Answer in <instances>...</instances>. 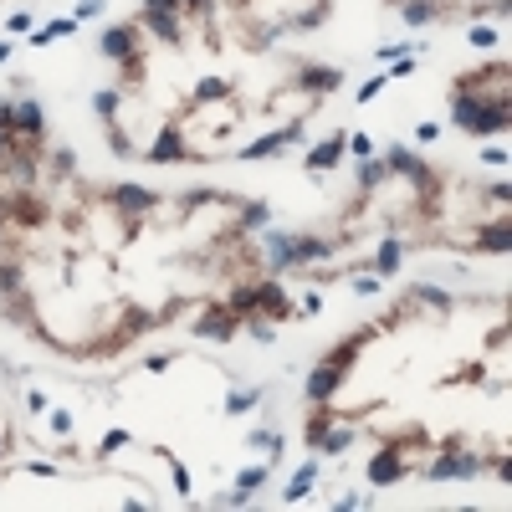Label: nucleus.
Here are the masks:
<instances>
[{
    "label": "nucleus",
    "instance_id": "obj_14",
    "mask_svg": "<svg viewBox=\"0 0 512 512\" xmlns=\"http://www.w3.org/2000/svg\"><path fill=\"white\" fill-rule=\"evenodd\" d=\"M389 164H395L400 175H415V179H425V169H420V159H415L410 149H389Z\"/></svg>",
    "mask_w": 512,
    "mask_h": 512
},
{
    "label": "nucleus",
    "instance_id": "obj_29",
    "mask_svg": "<svg viewBox=\"0 0 512 512\" xmlns=\"http://www.w3.org/2000/svg\"><path fill=\"white\" fill-rule=\"evenodd\" d=\"M246 226H267V205H251V210H246Z\"/></svg>",
    "mask_w": 512,
    "mask_h": 512
},
{
    "label": "nucleus",
    "instance_id": "obj_5",
    "mask_svg": "<svg viewBox=\"0 0 512 512\" xmlns=\"http://www.w3.org/2000/svg\"><path fill=\"white\" fill-rule=\"evenodd\" d=\"M179 154H185V143H179V134H175V128H164V134L154 139L149 159H154V164H164V159H179Z\"/></svg>",
    "mask_w": 512,
    "mask_h": 512
},
{
    "label": "nucleus",
    "instance_id": "obj_28",
    "mask_svg": "<svg viewBox=\"0 0 512 512\" xmlns=\"http://www.w3.org/2000/svg\"><path fill=\"white\" fill-rule=\"evenodd\" d=\"M379 87H385V77H374V82H364V87H359V103H369V98H379Z\"/></svg>",
    "mask_w": 512,
    "mask_h": 512
},
{
    "label": "nucleus",
    "instance_id": "obj_8",
    "mask_svg": "<svg viewBox=\"0 0 512 512\" xmlns=\"http://www.w3.org/2000/svg\"><path fill=\"white\" fill-rule=\"evenodd\" d=\"M400 477V456L395 451H379L374 461H369V482H395Z\"/></svg>",
    "mask_w": 512,
    "mask_h": 512
},
{
    "label": "nucleus",
    "instance_id": "obj_34",
    "mask_svg": "<svg viewBox=\"0 0 512 512\" xmlns=\"http://www.w3.org/2000/svg\"><path fill=\"white\" fill-rule=\"evenodd\" d=\"M179 6H205V0H179Z\"/></svg>",
    "mask_w": 512,
    "mask_h": 512
},
{
    "label": "nucleus",
    "instance_id": "obj_30",
    "mask_svg": "<svg viewBox=\"0 0 512 512\" xmlns=\"http://www.w3.org/2000/svg\"><path fill=\"white\" fill-rule=\"evenodd\" d=\"M103 10V0H82V6H77V21H87V16H98Z\"/></svg>",
    "mask_w": 512,
    "mask_h": 512
},
{
    "label": "nucleus",
    "instance_id": "obj_21",
    "mask_svg": "<svg viewBox=\"0 0 512 512\" xmlns=\"http://www.w3.org/2000/svg\"><path fill=\"white\" fill-rule=\"evenodd\" d=\"M93 108H98L103 118H113V108H118V93H98V98H93Z\"/></svg>",
    "mask_w": 512,
    "mask_h": 512
},
{
    "label": "nucleus",
    "instance_id": "obj_32",
    "mask_svg": "<svg viewBox=\"0 0 512 512\" xmlns=\"http://www.w3.org/2000/svg\"><path fill=\"white\" fill-rule=\"evenodd\" d=\"M359 297H369V292H379V277H359V287H353Z\"/></svg>",
    "mask_w": 512,
    "mask_h": 512
},
{
    "label": "nucleus",
    "instance_id": "obj_7",
    "mask_svg": "<svg viewBox=\"0 0 512 512\" xmlns=\"http://www.w3.org/2000/svg\"><path fill=\"white\" fill-rule=\"evenodd\" d=\"M338 154H344V139H328V143H318V149L308 154V169H333Z\"/></svg>",
    "mask_w": 512,
    "mask_h": 512
},
{
    "label": "nucleus",
    "instance_id": "obj_4",
    "mask_svg": "<svg viewBox=\"0 0 512 512\" xmlns=\"http://www.w3.org/2000/svg\"><path fill=\"white\" fill-rule=\"evenodd\" d=\"M42 103H21L16 113H10V128H21V134H42Z\"/></svg>",
    "mask_w": 512,
    "mask_h": 512
},
{
    "label": "nucleus",
    "instance_id": "obj_25",
    "mask_svg": "<svg viewBox=\"0 0 512 512\" xmlns=\"http://www.w3.org/2000/svg\"><path fill=\"white\" fill-rule=\"evenodd\" d=\"M143 6H149V10H159V16H175V10H179V0H143Z\"/></svg>",
    "mask_w": 512,
    "mask_h": 512
},
{
    "label": "nucleus",
    "instance_id": "obj_24",
    "mask_svg": "<svg viewBox=\"0 0 512 512\" xmlns=\"http://www.w3.org/2000/svg\"><path fill=\"white\" fill-rule=\"evenodd\" d=\"M492 42H497L492 26H477V31H471V46H492Z\"/></svg>",
    "mask_w": 512,
    "mask_h": 512
},
{
    "label": "nucleus",
    "instance_id": "obj_16",
    "mask_svg": "<svg viewBox=\"0 0 512 512\" xmlns=\"http://www.w3.org/2000/svg\"><path fill=\"white\" fill-rule=\"evenodd\" d=\"M395 267H400V241H385V246H379V277L395 272Z\"/></svg>",
    "mask_w": 512,
    "mask_h": 512
},
{
    "label": "nucleus",
    "instance_id": "obj_1",
    "mask_svg": "<svg viewBox=\"0 0 512 512\" xmlns=\"http://www.w3.org/2000/svg\"><path fill=\"white\" fill-rule=\"evenodd\" d=\"M456 123L461 128H477V134H497V128H507V103H477L471 93L456 98Z\"/></svg>",
    "mask_w": 512,
    "mask_h": 512
},
{
    "label": "nucleus",
    "instance_id": "obj_12",
    "mask_svg": "<svg viewBox=\"0 0 512 512\" xmlns=\"http://www.w3.org/2000/svg\"><path fill=\"white\" fill-rule=\"evenodd\" d=\"M118 205H123V210H149V205H154V195H149V190H139V185H118Z\"/></svg>",
    "mask_w": 512,
    "mask_h": 512
},
{
    "label": "nucleus",
    "instance_id": "obj_22",
    "mask_svg": "<svg viewBox=\"0 0 512 512\" xmlns=\"http://www.w3.org/2000/svg\"><path fill=\"white\" fill-rule=\"evenodd\" d=\"M359 179H364V185H379V179H385V164H374V159H369V164L359 169Z\"/></svg>",
    "mask_w": 512,
    "mask_h": 512
},
{
    "label": "nucleus",
    "instance_id": "obj_6",
    "mask_svg": "<svg viewBox=\"0 0 512 512\" xmlns=\"http://www.w3.org/2000/svg\"><path fill=\"white\" fill-rule=\"evenodd\" d=\"M134 51V31L128 26H113L108 36H103V57H128Z\"/></svg>",
    "mask_w": 512,
    "mask_h": 512
},
{
    "label": "nucleus",
    "instance_id": "obj_3",
    "mask_svg": "<svg viewBox=\"0 0 512 512\" xmlns=\"http://www.w3.org/2000/svg\"><path fill=\"white\" fill-rule=\"evenodd\" d=\"M338 379H344V369H338V364L328 359L323 369H318V374L308 379V400H328V395H333V389H338Z\"/></svg>",
    "mask_w": 512,
    "mask_h": 512
},
{
    "label": "nucleus",
    "instance_id": "obj_26",
    "mask_svg": "<svg viewBox=\"0 0 512 512\" xmlns=\"http://www.w3.org/2000/svg\"><path fill=\"white\" fill-rule=\"evenodd\" d=\"M51 430H62V436H67V430H72V415H67V410H51Z\"/></svg>",
    "mask_w": 512,
    "mask_h": 512
},
{
    "label": "nucleus",
    "instance_id": "obj_31",
    "mask_svg": "<svg viewBox=\"0 0 512 512\" xmlns=\"http://www.w3.org/2000/svg\"><path fill=\"white\" fill-rule=\"evenodd\" d=\"M128 436H123V430H108V436H103V451H118V445H123Z\"/></svg>",
    "mask_w": 512,
    "mask_h": 512
},
{
    "label": "nucleus",
    "instance_id": "obj_27",
    "mask_svg": "<svg viewBox=\"0 0 512 512\" xmlns=\"http://www.w3.org/2000/svg\"><path fill=\"white\" fill-rule=\"evenodd\" d=\"M226 93H231L226 82H200V98H226Z\"/></svg>",
    "mask_w": 512,
    "mask_h": 512
},
{
    "label": "nucleus",
    "instance_id": "obj_15",
    "mask_svg": "<svg viewBox=\"0 0 512 512\" xmlns=\"http://www.w3.org/2000/svg\"><path fill=\"white\" fill-rule=\"evenodd\" d=\"M149 26H154V36H159V42H179L175 16H159V10H149Z\"/></svg>",
    "mask_w": 512,
    "mask_h": 512
},
{
    "label": "nucleus",
    "instance_id": "obj_11",
    "mask_svg": "<svg viewBox=\"0 0 512 512\" xmlns=\"http://www.w3.org/2000/svg\"><path fill=\"white\" fill-rule=\"evenodd\" d=\"M303 87H312V93H333V87H338V72H333V67H312V72H303Z\"/></svg>",
    "mask_w": 512,
    "mask_h": 512
},
{
    "label": "nucleus",
    "instance_id": "obj_18",
    "mask_svg": "<svg viewBox=\"0 0 512 512\" xmlns=\"http://www.w3.org/2000/svg\"><path fill=\"white\" fill-rule=\"evenodd\" d=\"M261 482H267V471H261V466H256V471H241V482H236V492H246V497H251V492L261 487Z\"/></svg>",
    "mask_w": 512,
    "mask_h": 512
},
{
    "label": "nucleus",
    "instance_id": "obj_23",
    "mask_svg": "<svg viewBox=\"0 0 512 512\" xmlns=\"http://www.w3.org/2000/svg\"><path fill=\"white\" fill-rule=\"evenodd\" d=\"M482 246H487V251H507V226H497V231H492Z\"/></svg>",
    "mask_w": 512,
    "mask_h": 512
},
{
    "label": "nucleus",
    "instance_id": "obj_20",
    "mask_svg": "<svg viewBox=\"0 0 512 512\" xmlns=\"http://www.w3.org/2000/svg\"><path fill=\"white\" fill-rule=\"evenodd\" d=\"M303 246V261H323L328 256V241H297Z\"/></svg>",
    "mask_w": 512,
    "mask_h": 512
},
{
    "label": "nucleus",
    "instance_id": "obj_19",
    "mask_svg": "<svg viewBox=\"0 0 512 512\" xmlns=\"http://www.w3.org/2000/svg\"><path fill=\"white\" fill-rule=\"evenodd\" d=\"M430 16H436V10H430L425 0H415V6H405V21H410V26H420V21H430Z\"/></svg>",
    "mask_w": 512,
    "mask_h": 512
},
{
    "label": "nucleus",
    "instance_id": "obj_33",
    "mask_svg": "<svg viewBox=\"0 0 512 512\" xmlns=\"http://www.w3.org/2000/svg\"><path fill=\"white\" fill-rule=\"evenodd\" d=\"M6 57H10V42H0V62H6Z\"/></svg>",
    "mask_w": 512,
    "mask_h": 512
},
{
    "label": "nucleus",
    "instance_id": "obj_2",
    "mask_svg": "<svg viewBox=\"0 0 512 512\" xmlns=\"http://www.w3.org/2000/svg\"><path fill=\"white\" fill-rule=\"evenodd\" d=\"M292 139H303V128L297 123H287V128H277V134H267V139H256L251 149H246V159H267V154H277L282 143H292Z\"/></svg>",
    "mask_w": 512,
    "mask_h": 512
},
{
    "label": "nucleus",
    "instance_id": "obj_9",
    "mask_svg": "<svg viewBox=\"0 0 512 512\" xmlns=\"http://www.w3.org/2000/svg\"><path fill=\"white\" fill-rule=\"evenodd\" d=\"M312 477H318V461H308L303 471H297V477H292V487H287L282 497H287V502H303V497H308V487H312Z\"/></svg>",
    "mask_w": 512,
    "mask_h": 512
},
{
    "label": "nucleus",
    "instance_id": "obj_10",
    "mask_svg": "<svg viewBox=\"0 0 512 512\" xmlns=\"http://www.w3.org/2000/svg\"><path fill=\"white\" fill-rule=\"evenodd\" d=\"M471 471H477L471 456H441L436 461V477H471Z\"/></svg>",
    "mask_w": 512,
    "mask_h": 512
},
{
    "label": "nucleus",
    "instance_id": "obj_13",
    "mask_svg": "<svg viewBox=\"0 0 512 512\" xmlns=\"http://www.w3.org/2000/svg\"><path fill=\"white\" fill-rule=\"evenodd\" d=\"M195 333H200V338H231V318H220V312H205Z\"/></svg>",
    "mask_w": 512,
    "mask_h": 512
},
{
    "label": "nucleus",
    "instance_id": "obj_17",
    "mask_svg": "<svg viewBox=\"0 0 512 512\" xmlns=\"http://www.w3.org/2000/svg\"><path fill=\"white\" fill-rule=\"evenodd\" d=\"M256 400H261V395H256V389H246V395H241V389H236V395L226 400V410H231V415H246V410H251V405H256Z\"/></svg>",
    "mask_w": 512,
    "mask_h": 512
}]
</instances>
